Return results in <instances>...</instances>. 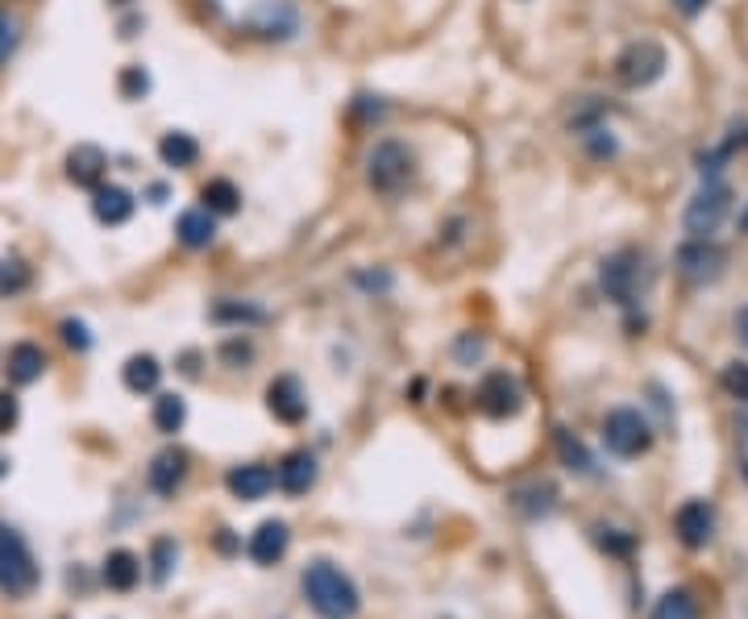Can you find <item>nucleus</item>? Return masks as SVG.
<instances>
[{
	"label": "nucleus",
	"mask_w": 748,
	"mask_h": 619,
	"mask_svg": "<svg viewBox=\"0 0 748 619\" xmlns=\"http://www.w3.org/2000/svg\"><path fill=\"white\" fill-rule=\"evenodd\" d=\"M46 375V350L34 345V341H18L9 354H4V378L13 387H30L37 378Z\"/></svg>",
	"instance_id": "obj_14"
},
{
	"label": "nucleus",
	"mask_w": 748,
	"mask_h": 619,
	"mask_svg": "<svg viewBox=\"0 0 748 619\" xmlns=\"http://www.w3.org/2000/svg\"><path fill=\"white\" fill-rule=\"evenodd\" d=\"M603 445L616 453V457H640V453H649V445H653V429H649V420L636 412V408H616V412H607V420H603Z\"/></svg>",
	"instance_id": "obj_5"
},
{
	"label": "nucleus",
	"mask_w": 748,
	"mask_h": 619,
	"mask_svg": "<svg viewBox=\"0 0 748 619\" xmlns=\"http://www.w3.org/2000/svg\"><path fill=\"white\" fill-rule=\"evenodd\" d=\"M558 453H561V462H565L570 469H579V474H591V453L582 450V441L574 436V432L558 429Z\"/></svg>",
	"instance_id": "obj_26"
},
{
	"label": "nucleus",
	"mask_w": 748,
	"mask_h": 619,
	"mask_svg": "<svg viewBox=\"0 0 748 619\" xmlns=\"http://www.w3.org/2000/svg\"><path fill=\"white\" fill-rule=\"evenodd\" d=\"M287 544H292V532H287L283 520H262L258 532L250 537V557L258 565H275V562H283Z\"/></svg>",
	"instance_id": "obj_18"
},
{
	"label": "nucleus",
	"mask_w": 748,
	"mask_h": 619,
	"mask_svg": "<svg viewBox=\"0 0 748 619\" xmlns=\"http://www.w3.org/2000/svg\"><path fill=\"white\" fill-rule=\"evenodd\" d=\"M299 586H304V599H308V607L317 611L320 619H354L358 616V586L350 582V574H341L333 562H312L308 570H304V578H299Z\"/></svg>",
	"instance_id": "obj_1"
},
{
	"label": "nucleus",
	"mask_w": 748,
	"mask_h": 619,
	"mask_svg": "<svg viewBox=\"0 0 748 619\" xmlns=\"http://www.w3.org/2000/svg\"><path fill=\"white\" fill-rule=\"evenodd\" d=\"M187 424V404L184 395H158L154 399V429L167 432V436H175V432Z\"/></svg>",
	"instance_id": "obj_25"
},
{
	"label": "nucleus",
	"mask_w": 748,
	"mask_h": 619,
	"mask_svg": "<svg viewBox=\"0 0 748 619\" xmlns=\"http://www.w3.org/2000/svg\"><path fill=\"white\" fill-rule=\"evenodd\" d=\"M175 237H179V245H187V250H205V245H212V237H217V217H212L205 205L187 208V212H179V221H175Z\"/></svg>",
	"instance_id": "obj_19"
},
{
	"label": "nucleus",
	"mask_w": 748,
	"mask_h": 619,
	"mask_svg": "<svg viewBox=\"0 0 748 619\" xmlns=\"http://www.w3.org/2000/svg\"><path fill=\"white\" fill-rule=\"evenodd\" d=\"M58 333H63V341L72 345L75 354H88V350H92V333H88V324H84V320L67 317L63 324H58Z\"/></svg>",
	"instance_id": "obj_31"
},
{
	"label": "nucleus",
	"mask_w": 748,
	"mask_h": 619,
	"mask_svg": "<svg viewBox=\"0 0 748 619\" xmlns=\"http://www.w3.org/2000/svg\"><path fill=\"white\" fill-rule=\"evenodd\" d=\"M673 528H678V541L686 544V549H707L711 537H715V511L703 499H691V504L678 507Z\"/></svg>",
	"instance_id": "obj_12"
},
{
	"label": "nucleus",
	"mask_w": 748,
	"mask_h": 619,
	"mask_svg": "<svg viewBox=\"0 0 748 619\" xmlns=\"http://www.w3.org/2000/svg\"><path fill=\"white\" fill-rule=\"evenodd\" d=\"M4 474H9V457H4V453H0V478H4Z\"/></svg>",
	"instance_id": "obj_40"
},
{
	"label": "nucleus",
	"mask_w": 748,
	"mask_h": 619,
	"mask_svg": "<svg viewBox=\"0 0 748 619\" xmlns=\"http://www.w3.org/2000/svg\"><path fill=\"white\" fill-rule=\"evenodd\" d=\"M411 179H416V151L408 142H399V137L378 142L371 158H366V184H371L374 196L395 200V196H404L411 188Z\"/></svg>",
	"instance_id": "obj_2"
},
{
	"label": "nucleus",
	"mask_w": 748,
	"mask_h": 619,
	"mask_svg": "<svg viewBox=\"0 0 748 619\" xmlns=\"http://www.w3.org/2000/svg\"><path fill=\"white\" fill-rule=\"evenodd\" d=\"M121 383H125V391H133V395L158 391V383H163V366H158V357L133 354L130 362L121 366Z\"/></svg>",
	"instance_id": "obj_21"
},
{
	"label": "nucleus",
	"mask_w": 748,
	"mask_h": 619,
	"mask_svg": "<svg viewBox=\"0 0 748 619\" xmlns=\"http://www.w3.org/2000/svg\"><path fill=\"white\" fill-rule=\"evenodd\" d=\"M740 233H748V205H745V212H740Z\"/></svg>",
	"instance_id": "obj_39"
},
{
	"label": "nucleus",
	"mask_w": 748,
	"mask_h": 619,
	"mask_svg": "<svg viewBox=\"0 0 748 619\" xmlns=\"http://www.w3.org/2000/svg\"><path fill=\"white\" fill-rule=\"evenodd\" d=\"M21 42V21L9 13V9H0V63L18 51Z\"/></svg>",
	"instance_id": "obj_32"
},
{
	"label": "nucleus",
	"mask_w": 748,
	"mask_h": 619,
	"mask_svg": "<svg viewBox=\"0 0 748 619\" xmlns=\"http://www.w3.org/2000/svg\"><path fill=\"white\" fill-rule=\"evenodd\" d=\"M598 287H603V296L619 308H628L636 303V291H640V254L636 250H619L612 258H603L598 266Z\"/></svg>",
	"instance_id": "obj_7"
},
{
	"label": "nucleus",
	"mask_w": 748,
	"mask_h": 619,
	"mask_svg": "<svg viewBox=\"0 0 748 619\" xmlns=\"http://www.w3.org/2000/svg\"><path fill=\"white\" fill-rule=\"evenodd\" d=\"M30 283H34V270L25 258H18V254L0 258V300H13L21 291H30Z\"/></svg>",
	"instance_id": "obj_24"
},
{
	"label": "nucleus",
	"mask_w": 748,
	"mask_h": 619,
	"mask_svg": "<svg viewBox=\"0 0 748 619\" xmlns=\"http://www.w3.org/2000/svg\"><path fill=\"white\" fill-rule=\"evenodd\" d=\"M678 275L691 283H715L724 275V266H728V254H724V245H715L711 237H691V242L678 250Z\"/></svg>",
	"instance_id": "obj_8"
},
{
	"label": "nucleus",
	"mask_w": 748,
	"mask_h": 619,
	"mask_svg": "<svg viewBox=\"0 0 748 619\" xmlns=\"http://www.w3.org/2000/svg\"><path fill=\"white\" fill-rule=\"evenodd\" d=\"M221 354L229 357V362H250V354H254V350H250L245 341H229V345H224Z\"/></svg>",
	"instance_id": "obj_35"
},
{
	"label": "nucleus",
	"mask_w": 748,
	"mask_h": 619,
	"mask_svg": "<svg viewBox=\"0 0 748 619\" xmlns=\"http://www.w3.org/2000/svg\"><path fill=\"white\" fill-rule=\"evenodd\" d=\"M224 487H229V495H233V499H245V504H254V499H262L266 490L275 487V469L262 466V462H250V466H233L229 474H224Z\"/></svg>",
	"instance_id": "obj_15"
},
{
	"label": "nucleus",
	"mask_w": 748,
	"mask_h": 619,
	"mask_svg": "<svg viewBox=\"0 0 748 619\" xmlns=\"http://www.w3.org/2000/svg\"><path fill=\"white\" fill-rule=\"evenodd\" d=\"M117 92L125 96V100H142L150 92V76L142 63H130V67H121V76H117Z\"/></svg>",
	"instance_id": "obj_28"
},
{
	"label": "nucleus",
	"mask_w": 748,
	"mask_h": 619,
	"mask_svg": "<svg viewBox=\"0 0 748 619\" xmlns=\"http://www.w3.org/2000/svg\"><path fill=\"white\" fill-rule=\"evenodd\" d=\"M666 63H670V55H666V46L653 38H640L632 42V46H624L616 58V79L624 84V88H649V84H657V79L666 76Z\"/></svg>",
	"instance_id": "obj_4"
},
{
	"label": "nucleus",
	"mask_w": 748,
	"mask_h": 619,
	"mask_svg": "<svg viewBox=\"0 0 748 619\" xmlns=\"http://www.w3.org/2000/svg\"><path fill=\"white\" fill-rule=\"evenodd\" d=\"M200 205H205L212 217H233V212L242 208V191L233 188L229 179H208L205 188H200Z\"/></svg>",
	"instance_id": "obj_23"
},
{
	"label": "nucleus",
	"mask_w": 748,
	"mask_h": 619,
	"mask_svg": "<svg viewBox=\"0 0 748 619\" xmlns=\"http://www.w3.org/2000/svg\"><path fill=\"white\" fill-rule=\"evenodd\" d=\"M158 158H163V167H170V170L196 167V158H200V142L184 130H170V133L158 137Z\"/></svg>",
	"instance_id": "obj_22"
},
{
	"label": "nucleus",
	"mask_w": 748,
	"mask_h": 619,
	"mask_svg": "<svg viewBox=\"0 0 748 619\" xmlns=\"http://www.w3.org/2000/svg\"><path fill=\"white\" fill-rule=\"evenodd\" d=\"M479 412L491 416V420H507V416H516L524 408V391L520 383L507 375V371H491V375L479 383Z\"/></svg>",
	"instance_id": "obj_9"
},
{
	"label": "nucleus",
	"mask_w": 748,
	"mask_h": 619,
	"mask_svg": "<svg viewBox=\"0 0 748 619\" xmlns=\"http://www.w3.org/2000/svg\"><path fill=\"white\" fill-rule=\"evenodd\" d=\"M146 478H150V490H154V495H175V490H179V483L187 478V453L175 450V445H170V450H163L158 457H154V462H150Z\"/></svg>",
	"instance_id": "obj_17"
},
{
	"label": "nucleus",
	"mask_w": 748,
	"mask_h": 619,
	"mask_svg": "<svg viewBox=\"0 0 748 619\" xmlns=\"http://www.w3.org/2000/svg\"><path fill=\"white\" fill-rule=\"evenodd\" d=\"M736 333H740V341L748 345V308L740 312V317H736Z\"/></svg>",
	"instance_id": "obj_38"
},
{
	"label": "nucleus",
	"mask_w": 748,
	"mask_h": 619,
	"mask_svg": "<svg viewBox=\"0 0 748 619\" xmlns=\"http://www.w3.org/2000/svg\"><path fill=\"white\" fill-rule=\"evenodd\" d=\"M719 383H724V391H728L732 399L748 404V362H728L724 375H719Z\"/></svg>",
	"instance_id": "obj_29"
},
{
	"label": "nucleus",
	"mask_w": 748,
	"mask_h": 619,
	"mask_svg": "<svg viewBox=\"0 0 748 619\" xmlns=\"http://www.w3.org/2000/svg\"><path fill=\"white\" fill-rule=\"evenodd\" d=\"M266 412L275 416L279 424H299V420L308 416V395L299 387V378L292 375L271 378V387H266Z\"/></svg>",
	"instance_id": "obj_10"
},
{
	"label": "nucleus",
	"mask_w": 748,
	"mask_h": 619,
	"mask_svg": "<svg viewBox=\"0 0 748 619\" xmlns=\"http://www.w3.org/2000/svg\"><path fill=\"white\" fill-rule=\"evenodd\" d=\"M133 212H138V200H133L130 188H121V184H100V188H92V217L105 229L130 225Z\"/></svg>",
	"instance_id": "obj_11"
},
{
	"label": "nucleus",
	"mask_w": 748,
	"mask_h": 619,
	"mask_svg": "<svg viewBox=\"0 0 748 619\" xmlns=\"http://www.w3.org/2000/svg\"><path fill=\"white\" fill-rule=\"evenodd\" d=\"M112 4H130V0H112Z\"/></svg>",
	"instance_id": "obj_41"
},
{
	"label": "nucleus",
	"mask_w": 748,
	"mask_h": 619,
	"mask_svg": "<svg viewBox=\"0 0 748 619\" xmlns=\"http://www.w3.org/2000/svg\"><path fill=\"white\" fill-rule=\"evenodd\" d=\"M105 175H109V154L92 146V142H79L72 154H67V179H72L75 188H100L105 184Z\"/></svg>",
	"instance_id": "obj_13"
},
{
	"label": "nucleus",
	"mask_w": 748,
	"mask_h": 619,
	"mask_svg": "<svg viewBox=\"0 0 748 619\" xmlns=\"http://www.w3.org/2000/svg\"><path fill=\"white\" fill-rule=\"evenodd\" d=\"M175 557H179L175 541H158V544H154V582H158V586L170 578V565H175Z\"/></svg>",
	"instance_id": "obj_33"
},
{
	"label": "nucleus",
	"mask_w": 748,
	"mask_h": 619,
	"mask_svg": "<svg viewBox=\"0 0 748 619\" xmlns=\"http://www.w3.org/2000/svg\"><path fill=\"white\" fill-rule=\"evenodd\" d=\"M100 578H105V586L109 590H133L138 586V578H142V562L133 557L130 549H112L109 557H105V565H100Z\"/></svg>",
	"instance_id": "obj_20"
},
{
	"label": "nucleus",
	"mask_w": 748,
	"mask_h": 619,
	"mask_svg": "<svg viewBox=\"0 0 748 619\" xmlns=\"http://www.w3.org/2000/svg\"><path fill=\"white\" fill-rule=\"evenodd\" d=\"M728 208H732V191L724 188L719 179H707V184L698 188V196L686 205V212H682V225H686L691 237H711L715 229L724 225Z\"/></svg>",
	"instance_id": "obj_6"
},
{
	"label": "nucleus",
	"mask_w": 748,
	"mask_h": 619,
	"mask_svg": "<svg viewBox=\"0 0 748 619\" xmlns=\"http://www.w3.org/2000/svg\"><path fill=\"white\" fill-rule=\"evenodd\" d=\"M37 582H42V570H37L25 537L13 524H0V595L25 599L37 590Z\"/></svg>",
	"instance_id": "obj_3"
},
{
	"label": "nucleus",
	"mask_w": 748,
	"mask_h": 619,
	"mask_svg": "<svg viewBox=\"0 0 748 619\" xmlns=\"http://www.w3.org/2000/svg\"><path fill=\"white\" fill-rule=\"evenodd\" d=\"M653 619H698V607H694V599L686 590H670L666 599L657 603Z\"/></svg>",
	"instance_id": "obj_27"
},
{
	"label": "nucleus",
	"mask_w": 748,
	"mask_h": 619,
	"mask_svg": "<svg viewBox=\"0 0 748 619\" xmlns=\"http://www.w3.org/2000/svg\"><path fill=\"white\" fill-rule=\"evenodd\" d=\"M212 320H233V324H245V320H254V324H258V320H266V312H262V308H254V303H217V308H212Z\"/></svg>",
	"instance_id": "obj_30"
},
{
	"label": "nucleus",
	"mask_w": 748,
	"mask_h": 619,
	"mask_svg": "<svg viewBox=\"0 0 748 619\" xmlns=\"http://www.w3.org/2000/svg\"><path fill=\"white\" fill-rule=\"evenodd\" d=\"M275 483H279L287 495H308V490L317 487V457L308 450H296L287 453L275 469Z\"/></svg>",
	"instance_id": "obj_16"
},
{
	"label": "nucleus",
	"mask_w": 748,
	"mask_h": 619,
	"mask_svg": "<svg viewBox=\"0 0 748 619\" xmlns=\"http://www.w3.org/2000/svg\"><path fill=\"white\" fill-rule=\"evenodd\" d=\"M150 205H167V188H163V184L150 188Z\"/></svg>",
	"instance_id": "obj_37"
},
{
	"label": "nucleus",
	"mask_w": 748,
	"mask_h": 619,
	"mask_svg": "<svg viewBox=\"0 0 748 619\" xmlns=\"http://www.w3.org/2000/svg\"><path fill=\"white\" fill-rule=\"evenodd\" d=\"M21 420V404L13 391H0V436H9V432L18 429Z\"/></svg>",
	"instance_id": "obj_34"
},
{
	"label": "nucleus",
	"mask_w": 748,
	"mask_h": 619,
	"mask_svg": "<svg viewBox=\"0 0 748 619\" xmlns=\"http://www.w3.org/2000/svg\"><path fill=\"white\" fill-rule=\"evenodd\" d=\"M707 4H711V0H673V9H678L682 18H698Z\"/></svg>",
	"instance_id": "obj_36"
}]
</instances>
